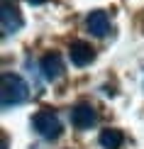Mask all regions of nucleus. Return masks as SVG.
I'll list each match as a JSON object with an SVG mask.
<instances>
[{"instance_id": "obj_5", "label": "nucleus", "mask_w": 144, "mask_h": 149, "mask_svg": "<svg viewBox=\"0 0 144 149\" xmlns=\"http://www.w3.org/2000/svg\"><path fill=\"white\" fill-rule=\"evenodd\" d=\"M39 69H42V76H44V81H56L64 73V59L59 56L56 52H51V54H47V56H42V61H39Z\"/></svg>"}, {"instance_id": "obj_4", "label": "nucleus", "mask_w": 144, "mask_h": 149, "mask_svg": "<svg viewBox=\"0 0 144 149\" xmlns=\"http://www.w3.org/2000/svg\"><path fill=\"white\" fill-rule=\"evenodd\" d=\"M20 27H22V15L17 10V5L15 3L10 5V0H5L3 3V37L15 34Z\"/></svg>"}, {"instance_id": "obj_8", "label": "nucleus", "mask_w": 144, "mask_h": 149, "mask_svg": "<svg viewBox=\"0 0 144 149\" xmlns=\"http://www.w3.org/2000/svg\"><path fill=\"white\" fill-rule=\"evenodd\" d=\"M98 142H100L103 149H120L122 142H125V134L120 132V130H103Z\"/></svg>"}, {"instance_id": "obj_3", "label": "nucleus", "mask_w": 144, "mask_h": 149, "mask_svg": "<svg viewBox=\"0 0 144 149\" xmlns=\"http://www.w3.org/2000/svg\"><path fill=\"white\" fill-rule=\"evenodd\" d=\"M98 122V113L90 103H78L71 110V125L76 130H90Z\"/></svg>"}, {"instance_id": "obj_6", "label": "nucleus", "mask_w": 144, "mask_h": 149, "mask_svg": "<svg viewBox=\"0 0 144 149\" xmlns=\"http://www.w3.org/2000/svg\"><path fill=\"white\" fill-rule=\"evenodd\" d=\"M68 56H71V64L73 66H88L93 59H95V49H93L88 42H73L68 47Z\"/></svg>"}, {"instance_id": "obj_7", "label": "nucleus", "mask_w": 144, "mask_h": 149, "mask_svg": "<svg viewBox=\"0 0 144 149\" xmlns=\"http://www.w3.org/2000/svg\"><path fill=\"white\" fill-rule=\"evenodd\" d=\"M86 27H88V32L93 37H108L110 34V17L105 15L103 10H95V12H90V15H88Z\"/></svg>"}, {"instance_id": "obj_9", "label": "nucleus", "mask_w": 144, "mask_h": 149, "mask_svg": "<svg viewBox=\"0 0 144 149\" xmlns=\"http://www.w3.org/2000/svg\"><path fill=\"white\" fill-rule=\"evenodd\" d=\"M27 3H29V5H44L47 0H27Z\"/></svg>"}, {"instance_id": "obj_2", "label": "nucleus", "mask_w": 144, "mask_h": 149, "mask_svg": "<svg viewBox=\"0 0 144 149\" xmlns=\"http://www.w3.org/2000/svg\"><path fill=\"white\" fill-rule=\"evenodd\" d=\"M32 127L37 130V134L44 139H59L61 132H64V125H61L59 115L54 113V110H39L34 117H32Z\"/></svg>"}, {"instance_id": "obj_1", "label": "nucleus", "mask_w": 144, "mask_h": 149, "mask_svg": "<svg viewBox=\"0 0 144 149\" xmlns=\"http://www.w3.org/2000/svg\"><path fill=\"white\" fill-rule=\"evenodd\" d=\"M27 98H29L27 81L22 76H17V73H12V71H5L3 78H0V105H3V110L17 108Z\"/></svg>"}]
</instances>
